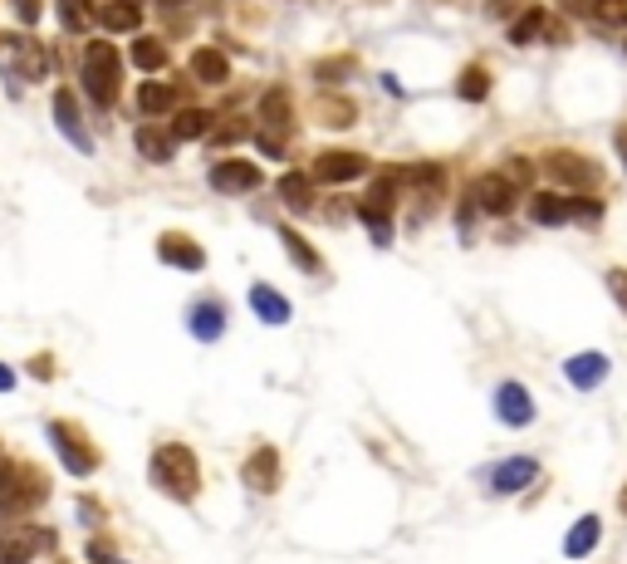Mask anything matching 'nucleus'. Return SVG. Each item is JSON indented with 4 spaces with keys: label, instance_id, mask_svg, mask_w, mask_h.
Masks as SVG:
<instances>
[{
    "label": "nucleus",
    "instance_id": "f257e3e1",
    "mask_svg": "<svg viewBox=\"0 0 627 564\" xmlns=\"http://www.w3.org/2000/svg\"><path fill=\"white\" fill-rule=\"evenodd\" d=\"M373 182L363 187V197L353 201V217H358L363 226H368V236H373V246L378 251H387L393 246V217H397V201L407 197L403 191V167H378L373 163Z\"/></svg>",
    "mask_w": 627,
    "mask_h": 564
},
{
    "label": "nucleus",
    "instance_id": "f03ea898",
    "mask_svg": "<svg viewBox=\"0 0 627 564\" xmlns=\"http://www.w3.org/2000/svg\"><path fill=\"white\" fill-rule=\"evenodd\" d=\"M123 54L113 40H88L79 54V88L94 108H113L123 98Z\"/></svg>",
    "mask_w": 627,
    "mask_h": 564
},
{
    "label": "nucleus",
    "instance_id": "7ed1b4c3",
    "mask_svg": "<svg viewBox=\"0 0 627 564\" xmlns=\"http://www.w3.org/2000/svg\"><path fill=\"white\" fill-rule=\"evenodd\" d=\"M540 177L564 197H584V191H603V163L578 148H544L540 153Z\"/></svg>",
    "mask_w": 627,
    "mask_h": 564
},
{
    "label": "nucleus",
    "instance_id": "20e7f679",
    "mask_svg": "<svg viewBox=\"0 0 627 564\" xmlns=\"http://www.w3.org/2000/svg\"><path fill=\"white\" fill-rule=\"evenodd\" d=\"M153 487L167 491L173 501H197L201 491V461L187 442H163L153 451Z\"/></svg>",
    "mask_w": 627,
    "mask_h": 564
},
{
    "label": "nucleus",
    "instance_id": "39448f33",
    "mask_svg": "<svg viewBox=\"0 0 627 564\" xmlns=\"http://www.w3.org/2000/svg\"><path fill=\"white\" fill-rule=\"evenodd\" d=\"M403 191H412V197H417L412 221H421L427 211H437L441 201H447V191H451V173H447V163H431V157L403 163Z\"/></svg>",
    "mask_w": 627,
    "mask_h": 564
},
{
    "label": "nucleus",
    "instance_id": "423d86ee",
    "mask_svg": "<svg viewBox=\"0 0 627 564\" xmlns=\"http://www.w3.org/2000/svg\"><path fill=\"white\" fill-rule=\"evenodd\" d=\"M368 173H373V157L363 148H324V153H314V163H310V177L318 187H348Z\"/></svg>",
    "mask_w": 627,
    "mask_h": 564
},
{
    "label": "nucleus",
    "instance_id": "0eeeda50",
    "mask_svg": "<svg viewBox=\"0 0 627 564\" xmlns=\"http://www.w3.org/2000/svg\"><path fill=\"white\" fill-rule=\"evenodd\" d=\"M207 182H211V191H221V197H250V191L265 187V173H260V163H250V157H221V163H211Z\"/></svg>",
    "mask_w": 627,
    "mask_h": 564
},
{
    "label": "nucleus",
    "instance_id": "6e6552de",
    "mask_svg": "<svg viewBox=\"0 0 627 564\" xmlns=\"http://www.w3.org/2000/svg\"><path fill=\"white\" fill-rule=\"evenodd\" d=\"M540 461L534 457H505V461H495V467L485 471V491L490 495H520V491H530V487H540Z\"/></svg>",
    "mask_w": 627,
    "mask_h": 564
},
{
    "label": "nucleus",
    "instance_id": "1a4fd4ad",
    "mask_svg": "<svg viewBox=\"0 0 627 564\" xmlns=\"http://www.w3.org/2000/svg\"><path fill=\"white\" fill-rule=\"evenodd\" d=\"M241 481L255 495H275L284 487V457H280V447H270V442L250 447V457H245V467H241Z\"/></svg>",
    "mask_w": 627,
    "mask_h": 564
},
{
    "label": "nucleus",
    "instance_id": "9d476101",
    "mask_svg": "<svg viewBox=\"0 0 627 564\" xmlns=\"http://www.w3.org/2000/svg\"><path fill=\"white\" fill-rule=\"evenodd\" d=\"M466 191H471V201L485 211V217H510V211L520 207V187L510 182L500 167H495V173H481Z\"/></svg>",
    "mask_w": 627,
    "mask_h": 564
},
{
    "label": "nucleus",
    "instance_id": "9b49d317",
    "mask_svg": "<svg viewBox=\"0 0 627 564\" xmlns=\"http://www.w3.org/2000/svg\"><path fill=\"white\" fill-rule=\"evenodd\" d=\"M255 128L260 133H275V138L290 143V133H294V94L284 84H270L265 94H260V104H255Z\"/></svg>",
    "mask_w": 627,
    "mask_h": 564
},
{
    "label": "nucleus",
    "instance_id": "f8f14e48",
    "mask_svg": "<svg viewBox=\"0 0 627 564\" xmlns=\"http://www.w3.org/2000/svg\"><path fill=\"white\" fill-rule=\"evenodd\" d=\"M54 128L64 133V138L74 143V153H94V133H88V123H84V108H79V94L74 88H54Z\"/></svg>",
    "mask_w": 627,
    "mask_h": 564
},
{
    "label": "nucleus",
    "instance_id": "ddd939ff",
    "mask_svg": "<svg viewBox=\"0 0 627 564\" xmlns=\"http://www.w3.org/2000/svg\"><path fill=\"white\" fill-rule=\"evenodd\" d=\"M50 442H54V451H60V461H64V471H70V477H94L98 451L88 447L70 422H50Z\"/></svg>",
    "mask_w": 627,
    "mask_h": 564
},
{
    "label": "nucleus",
    "instance_id": "4468645a",
    "mask_svg": "<svg viewBox=\"0 0 627 564\" xmlns=\"http://www.w3.org/2000/svg\"><path fill=\"white\" fill-rule=\"evenodd\" d=\"M157 261L197 275V270H207V246H201L197 236H187V231H163L157 236Z\"/></svg>",
    "mask_w": 627,
    "mask_h": 564
},
{
    "label": "nucleus",
    "instance_id": "2eb2a0df",
    "mask_svg": "<svg viewBox=\"0 0 627 564\" xmlns=\"http://www.w3.org/2000/svg\"><path fill=\"white\" fill-rule=\"evenodd\" d=\"M495 417L505 427H530L534 422V398H530V388H524L520 378H505V383H495Z\"/></svg>",
    "mask_w": 627,
    "mask_h": 564
},
{
    "label": "nucleus",
    "instance_id": "dca6fc26",
    "mask_svg": "<svg viewBox=\"0 0 627 564\" xmlns=\"http://www.w3.org/2000/svg\"><path fill=\"white\" fill-rule=\"evenodd\" d=\"M94 25L108 30V35H138L143 30V6L138 0H98Z\"/></svg>",
    "mask_w": 627,
    "mask_h": 564
},
{
    "label": "nucleus",
    "instance_id": "f3484780",
    "mask_svg": "<svg viewBox=\"0 0 627 564\" xmlns=\"http://www.w3.org/2000/svg\"><path fill=\"white\" fill-rule=\"evenodd\" d=\"M187 330L201 338V344H216V338L226 334V300L221 295H201V300H191V310H187Z\"/></svg>",
    "mask_w": 627,
    "mask_h": 564
},
{
    "label": "nucleus",
    "instance_id": "a211bd4d",
    "mask_svg": "<svg viewBox=\"0 0 627 564\" xmlns=\"http://www.w3.org/2000/svg\"><path fill=\"white\" fill-rule=\"evenodd\" d=\"M275 236H280V246L290 251V265L300 270V275H324V251L310 241L304 231H294V226H275Z\"/></svg>",
    "mask_w": 627,
    "mask_h": 564
},
{
    "label": "nucleus",
    "instance_id": "6ab92c4d",
    "mask_svg": "<svg viewBox=\"0 0 627 564\" xmlns=\"http://www.w3.org/2000/svg\"><path fill=\"white\" fill-rule=\"evenodd\" d=\"M314 123L318 128L344 133L358 123V104H353L348 94H338V88H324V94H314Z\"/></svg>",
    "mask_w": 627,
    "mask_h": 564
},
{
    "label": "nucleus",
    "instance_id": "aec40b11",
    "mask_svg": "<svg viewBox=\"0 0 627 564\" xmlns=\"http://www.w3.org/2000/svg\"><path fill=\"white\" fill-rule=\"evenodd\" d=\"M133 104H138L143 118H167L177 104H181V88L177 84H167V79H143L138 84V94H133Z\"/></svg>",
    "mask_w": 627,
    "mask_h": 564
},
{
    "label": "nucleus",
    "instance_id": "412c9836",
    "mask_svg": "<svg viewBox=\"0 0 627 564\" xmlns=\"http://www.w3.org/2000/svg\"><path fill=\"white\" fill-rule=\"evenodd\" d=\"M613 374V364H608V354H598V348H588V354H574L564 364V378L574 383L578 393H593V388H603V378Z\"/></svg>",
    "mask_w": 627,
    "mask_h": 564
},
{
    "label": "nucleus",
    "instance_id": "4be33fe9",
    "mask_svg": "<svg viewBox=\"0 0 627 564\" xmlns=\"http://www.w3.org/2000/svg\"><path fill=\"white\" fill-rule=\"evenodd\" d=\"M275 191H280V201L294 211V217H314L318 211V187H314L310 173H284L275 182Z\"/></svg>",
    "mask_w": 627,
    "mask_h": 564
},
{
    "label": "nucleus",
    "instance_id": "5701e85b",
    "mask_svg": "<svg viewBox=\"0 0 627 564\" xmlns=\"http://www.w3.org/2000/svg\"><path fill=\"white\" fill-rule=\"evenodd\" d=\"M187 70H191L197 84L221 88L226 79H231V60H226V50H216V44H197V50H191V60H187Z\"/></svg>",
    "mask_w": 627,
    "mask_h": 564
},
{
    "label": "nucleus",
    "instance_id": "b1692460",
    "mask_svg": "<svg viewBox=\"0 0 627 564\" xmlns=\"http://www.w3.org/2000/svg\"><path fill=\"white\" fill-rule=\"evenodd\" d=\"M133 148H138L143 163H157V167H167L177 157V138L167 128H157V123H143L138 133H133Z\"/></svg>",
    "mask_w": 627,
    "mask_h": 564
},
{
    "label": "nucleus",
    "instance_id": "393cba45",
    "mask_svg": "<svg viewBox=\"0 0 627 564\" xmlns=\"http://www.w3.org/2000/svg\"><path fill=\"white\" fill-rule=\"evenodd\" d=\"M128 64H133V70H143L147 79H153V74L173 70V50H167V40H157V35H133Z\"/></svg>",
    "mask_w": 627,
    "mask_h": 564
},
{
    "label": "nucleus",
    "instance_id": "a878e982",
    "mask_svg": "<svg viewBox=\"0 0 627 564\" xmlns=\"http://www.w3.org/2000/svg\"><path fill=\"white\" fill-rule=\"evenodd\" d=\"M10 50H15V70H25L30 84H40V79H50L54 70V60H50V50L35 40V35H15L10 40Z\"/></svg>",
    "mask_w": 627,
    "mask_h": 564
},
{
    "label": "nucleus",
    "instance_id": "bb28decb",
    "mask_svg": "<svg viewBox=\"0 0 627 564\" xmlns=\"http://www.w3.org/2000/svg\"><path fill=\"white\" fill-rule=\"evenodd\" d=\"M211 118H216V108H201V104H177L173 108V138L177 143H197V138H207L211 133Z\"/></svg>",
    "mask_w": 627,
    "mask_h": 564
},
{
    "label": "nucleus",
    "instance_id": "cd10ccee",
    "mask_svg": "<svg viewBox=\"0 0 627 564\" xmlns=\"http://www.w3.org/2000/svg\"><path fill=\"white\" fill-rule=\"evenodd\" d=\"M250 310H255V320H265V324H290V300L280 295L275 285H265V280H255L250 285Z\"/></svg>",
    "mask_w": 627,
    "mask_h": 564
},
{
    "label": "nucleus",
    "instance_id": "c85d7f7f",
    "mask_svg": "<svg viewBox=\"0 0 627 564\" xmlns=\"http://www.w3.org/2000/svg\"><path fill=\"white\" fill-rule=\"evenodd\" d=\"M490 94H495V79H490V70L481 60H471L461 74H456V98H461V104H485Z\"/></svg>",
    "mask_w": 627,
    "mask_h": 564
},
{
    "label": "nucleus",
    "instance_id": "c756f323",
    "mask_svg": "<svg viewBox=\"0 0 627 564\" xmlns=\"http://www.w3.org/2000/svg\"><path fill=\"white\" fill-rule=\"evenodd\" d=\"M598 540H603V521L598 515H578L574 530L564 535V560H584L598 550Z\"/></svg>",
    "mask_w": 627,
    "mask_h": 564
},
{
    "label": "nucleus",
    "instance_id": "7c9ffc66",
    "mask_svg": "<svg viewBox=\"0 0 627 564\" xmlns=\"http://www.w3.org/2000/svg\"><path fill=\"white\" fill-rule=\"evenodd\" d=\"M530 221L534 226H568V197H564V191L540 187L530 197Z\"/></svg>",
    "mask_w": 627,
    "mask_h": 564
},
{
    "label": "nucleus",
    "instance_id": "2f4dec72",
    "mask_svg": "<svg viewBox=\"0 0 627 564\" xmlns=\"http://www.w3.org/2000/svg\"><path fill=\"white\" fill-rule=\"evenodd\" d=\"M94 6L98 0H54V20L64 35H88L94 30Z\"/></svg>",
    "mask_w": 627,
    "mask_h": 564
},
{
    "label": "nucleus",
    "instance_id": "473e14b6",
    "mask_svg": "<svg viewBox=\"0 0 627 564\" xmlns=\"http://www.w3.org/2000/svg\"><path fill=\"white\" fill-rule=\"evenodd\" d=\"M544 20H550V10H544V6H530V10H524V15L515 20V25L505 30V40L515 44V50H524V44H540V40H544Z\"/></svg>",
    "mask_w": 627,
    "mask_h": 564
},
{
    "label": "nucleus",
    "instance_id": "72a5a7b5",
    "mask_svg": "<svg viewBox=\"0 0 627 564\" xmlns=\"http://www.w3.org/2000/svg\"><path fill=\"white\" fill-rule=\"evenodd\" d=\"M603 191H584V197H568V226H584V231H598L603 226Z\"/></svg>",
    "mask_w": 627,
    "mask_h": 564
},
{
    "label": "nucleus",
    "instance_id": "f704fd0d",
    "mask_svg": "<svg viewBox=\"0 0 627 564\" xmlns=\"http://www.w3.org/2000/svg\"><path fill=\"white\" fill-rule=\"evenodd\" d=\"M310 70H314V79H318V84H338V79H348L353 70H358V54H324V60H314L310 64Z\"/></svg>",
    "mask_w": 627,
    "mask_h": 564
},
{
    "label": "nucleus",
    "instance_id": "c9c22d12",
    "mask_svg": "<svg viewBox=\"0 0 627 564\" xmlns=\"http://www.w3.org/2000/svg\"><path fill=\"white\" fill-rule=\"evenodd\" d=\"M40 545H50V535H10L6 545H0V564H30Z\"/></svg>",
    "mask_w": 627,
    "mask_h": 564
},
{
    "label": "nucleus",
    "instance_id": "e433bc0d",
    "mask_svg": "<svg viewBox=\"0 0 627 564\" xmlns=\"http://www.w3.org/2000/svg\"><path fill=\"white\" fill-rule=\"evenodd\" d=\"M250 118H241V113H226L221 118V128H211L207 138H211V148H231V143H241V138H250Z\"/></svg>",
    "mask_w": 627,
    "mask_h": 564
},
{
    "label": "nucleus",
    "instance_id": "4c0bfd02",
    "mask_svg": "<svg viewBox=\"0 0 627 564\" xmlns=\"http://www.w3.org/2000/svg\"><path fill=\"white\" fill-rule=\"evenodd\" d=\"M500 173H505L515 187H534V173H540V167H534L530 157H520V153H515V157H505V167H500Z\"/></svg>",
    "mask_w": 627,
    "mask_h": 564
},
{
    "label": "nucleus",
    "instance_id": "58836bf2",
    "mask_svg": "<svg viewBox=\"0 0 627 564\" xmlns=\"http://www.w3.org/2000/svg\"><path fill=\"white\" fill-rule=\"evenodd\" d=\"M603 285H608L613 304L627 314V265H608V275H603Z\"/></svg>",
    "mask_w": 627,
    "mask_h": 564
},
{
    "label": "nucleus",
    "instance_id": "ea45409f",
    "mask_svg": "<svg viewBox=\"0 0 627 564\" xmlns=\"http://www.w3.org/2000/svg\"><path fill=\"white\" fill-rule=\"evenodd\" d=\"M10 10H15V20H20L25 30H35L40 15H44V0H10Z\"/></svg>",
    "mask_w": 627,
    "mask_h": 564
},
{
    "label": "nucleus",
    "instance_id": "a19ab883",
    "mask_svg": "<svg viewBox=\"0 0 627 564\" xmlns=\"http://www.w3.org/2000/svg\"><path fill=\"white\" fill-rule=\"evenodd\" d=\"M476 217H481V207H476V201H471V191H466V197H461V207H456V226H461V241H471V226H476Z\"/></svg>",
    "mask_w": 627,
    "mask_h": 564
},
{
    "label": "nucleus",
    "instance_id": "79ce46f5",
    "mask_svg": "<svg viewBox=\"0 0 627 564\" xmlns=\"http://www.w3.org/2000/svg\"><path fill=\"white\" fill-rule=\"evenodd\" d=\"M558 10H564L568 20H593L603 10V0H558Z\"/></svg>",
    "mask_w": 627,
    "mask_h": 564
},
{
    "label": "nucleus",
    "instance_id": "37998d69",
    "mask_svg": "<svg viewBox=\"0 0 627 564\" xmlns=\"http://www.w3.org/2000/svg\"><path fill=\"white\" fill-rule=\"evenodd\" d=\"M255 148L265 153V157H275V163H284V157H290V143L275 138V133H260V128H255Z\"/></svg>",
    "mask_w": 627,
    "mask_h": 564
},
{
    "label": "nucleus",
    "instance_id": "c03bdc74",
    "mask_svg": "<svg viewBox=\"0 0 627 564\" xmlns=\"http://www.w3.org/2000/svg\"><path fill=\"white\" fill-rule=\"evenodd\" d=\"M348 211H353V197H334V201L324 207V217L334 221V226H344V221H348Z\"/></svg>",
    "mask_w": 627,
    "mask_h": 564
},
{
    "label": "nucleus",
    "instance_id": "a18cd8bd",
    "mask_svg": "<svg viewBox=\"0 0 627 564\" xmlns=\"http://www.w3.org/2000/svg\"><path fill=\"white\" fill-rule=\"evenodd\" d=\"M10 388H15V374H10V368L0 364V393H10Z\"/></svg>",
    "mask_w": 627,
    "mask_h": 564
},
{
    "label": "nucleus",
    "instance_id": "49530a36",
    "mask_svg": "<svg viewBox=\"0 0 627 564\" xmlns=\"http://www.w3.org/2000/svg\"><path fill=\"white\" fill-rule=\"evenodd\" d=\"M613 143H618V157L627 163V128H618V133H613Z\"/></svg>",
    "mask_w": 627,
    "mask_h": 564
},
{
    "label": "nucleus",
    "instance_id": "de8ad7c7",
    "mask_svg": "<svg viewBox=\"0 0 627 564\" xmlns=\"http://www.w3.org/2000/svg\"><path fill=\"white\" fill-rule=\"evenodd\" d=\"M618 511H623V521H627V481H623V491H618Z\"/></svg>",
    "mask_w": 627,
    "mask_h": 564
},
{
    "label": "nucleus",
    "instance_id": "09e8293b",
    "mask_svg": "<svg viewBox=\"0 0 627 564\" xmlns=\"http://www.w3.org/2000/svg\"><path fill=\"white\" fill-rule=\"evenodd\" d=\"M163 6H187V0H163Z\"/></svg>",
    "mask_w": 627,
    "mask_h": 564
},
{
    "label": "nucleus",
    "instance_id": "8fccbe9b",
    "mask_svg": "<svg viewBox=\"0 0 627 564\" xmlns=\"http://www.w3.org/2000/svg\"><path fill=\"white\" fill-rule=\"evenodd\" d=\"M368 6H383V0H368Z\"/></svg>",
    "mask_w": 627,
    "mask_h": 564
},
{
    "label": "nucleus",
    "instance_id": "3c124183",
    "mask_svg": "<svg viewBox=\"0 0 627 564\" xmlns=\"http://www.w3.org/2000/svg\"><path fill=\"white\" fill-rule=\"evenodd\" d=\"M623 50H627V40H623Z\"/></svg>",
    "mask_w": 627,
    "mask_h": 564
}]
</instances>
